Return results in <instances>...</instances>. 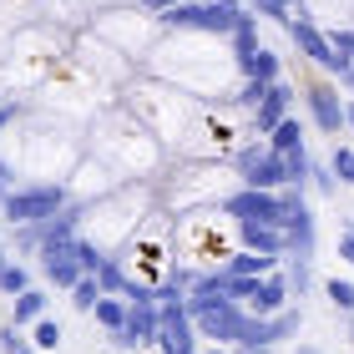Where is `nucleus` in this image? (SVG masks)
Listing matches in <instances>:
<instances>
[{"label": "nucleus", "mask_w": 354, "mask_h": 354, "mask_svg": "<svg viewBox=\"0 0 354 354\" xmlns=\"http://www.w3.org/2000/svg\"><path fill=\"white\" fill-rule=\"evenodd\" d=\"M299 354H319V349H314V344H304V349H299Z\"/></svg>", "instance_id": "f704fd0d"}, {"label": "nucleus", "mask_w": 354, "mask_h": 354, "mask_svg": "<svg viewBox=\"0 0 354 354\" xmlns=\"http://www.w3.org/2000/svg\"><path fill=\"white\" fill-rule=\"evenodd\" d=\"M263 91H268V82H248L243 91H238V102H243V106H259V102H263Z\"/></svg>", "instance_id": "a878e982"}, {"label": "nucleus", "mask_w": 354, "mask_h": 354, "mask_svg": "<svg viewBox=\"0 0 354 354\" xmlns=\"http://www.w3.org/2000/svg\"><path fill=\"white\" fill-rule=\"evenodd\" d=\"M238 21H243L238 0H177L172 10H162V26H172V30H213V36H228Z\"/></svg>", "instance_id": "f257e3e1"}, {"label": "nucleus", "mask_w": 354, "mask_h": 354, "mask_svg": "<svg viewBox=\"0 0 354 354\" xmlns=\"http://www.w3.org/2000/svg\"><path fill=\"white\" fill-rule=\"evenodd\" d=\"M288 6H294V0H288Z\"/></svg>", "instance_id": "e433bc0d"}, {"label": "nucleus", "mask_w": 354, "mask_h": 354, "mask_svg": "<svg viewBox=\"0 0 354 354\" xmlns=\"http://www.w3.org/2000/svg\"><path fill=\"white\" fill-rule=\"evenodd\" d=\"M283 279H288V294H309V259H288V273H283Z\"/></svg>", "instance_id": "aec40b11"}, {"label": "nucleus", "mask_w": 354, "mask_h": 354, "mask_svg": "<svg viewBox=\"0 0 354 354\" xmlns=\"http://www.w3.org/2000/svg\"><path fill=\"white\" fill-rule=\"evenodd\" d=\"M10 117H15V106H10V102H0V127H6Z\"/></svg>", "instance_id": "473e14b6"}, {"label": "nucleus", "mask_w": 354, "mask_h": 354, "mask_svg": "<svg viewBox=\"0 0 354 354\" xmlns=\"http://www.w3.org/2000/svg\"><path fill=\"white\" fill-rule=\"evenodd\" d=\"M96 283H102V294H127V288H132V279L122 273L117 259H102V268H96Z\"/></svg>", "instance_id": "f3484780"}, {"label": "nucleus", "mask_w": 354, "mask_h": 354, "mask_svg": "<svg viewBox=\"0 0 354 354\" xmlns=\"http://www.w3.org/2000/svg\"><path fill=\"white\" fill-rule=\"evenodd\" d=\"M6 192H10V172H6V162H0V203H6Z\"/></svg>", "instance_id": "7c9ffc66"}, {"label": "nucleus", "mask_w": 354, "mask_h": 354, "mask_svg": "<svg viewBox=\"0 0 354 354\" xmlns=\"http://www.w3.org/2000/svg\"><path fill=\"white\" fill-rule=\"evenodd\" d=\"M91 309H96V319H102V324H106L111 334H117V329L127 324V299H117V294H96Z\"/></svg>", "instance_id": "4468645a"}, {"label": "nucleus", "mask_w": 354, "mask_h": 354, "mask_svg": "<svg viewBox=\"0 0 354 354\" xmlns=\"http://www.w3.org/2000/svg\"><path fill=\"white\" fill-rule=\"evenodd\" d=\"M329 172L339 177V183H354V147H334V157H329Z\"/></svg>", "instance_id": "412c9836"}, {"label": "nucleus", "mask_w": 354, "mask_h": 354, "mask_svg": "<svg viewBox=\"0 0 354 354\" xmlns=\"http://www.w3.org/2000/svg\"><path fill=\"white\" fill-rule=\"evenodd\" d=\"M61 207H66V187H56V183H36V187H15V192H6L0 213H6V223L15 228V223H41V218H56Z\"/></svg>", "instance_id": "f03ea898"}, {"label": "nucleus", "mask_w": 354, "mask_h": 354, "mask_svg": "<svg viewBox=\"0 0 354 354\" xmlns=\"http://www.w3.org/2000/svg\"><path fill=\"white\" fill-rule=\"evenodd\" d=\"M243 172H248V187H288V162H283V152L253 157Z\"/></svg>", "instance_id": "9d476101"}, {"label": "nucleus", "mask_w": 354, "mask_h": 354, "mask_svg": "<svg viewBox=\"0 0 354 354\" xmlns=\"http://www.w3.org/2000/svg\"><path fill=\"white\" fill-rule=\"evenodd\" d=\"M213 354H223V349H213Z\"/></svg>", "instance_id": "c9c22d12"}, {"label": "nucleus", "mask_w": 354, "mask_h": 354, "mask_svg": "<svg viewBox=\"0 0 354 354\" xmlns=\"http://www.w3.org/2000/svg\"><path fill=\"white\" fill-rule=\"evenodd\" d=\"M157 329H162V319H157V299H132V304H127V324L111 334V344H117V349L157 344Z\"/></svg>", "instance_id": "423d86ee"}, {"label": "nucleus", "mask_w": 354, "mask_h": 354, "mask_svg": "<svg viewBox=\"0 0 354 354\" xmlns=\"http://www.w3.org/2000/svg\"><path fill=\"white\" fill-rule=\"evenodd\" d=\"M21 288H30V268L26 263H10L6 253H0V294H21Z\"/></svg>", "instance_id": "dca6fc26"}, {"label": "nucleus", "mask_w": 354, "mask_h": 354, "mask_svg": "<svg viewBox=\"0 0 354 354\" xmlns=\"http://www.w3.org/2000/svg\"><path fill=\"white\" fill-rule=\"evenodd\" d=\"M309 111H314L319 132H339V127H344V102H339V91H334L329 82H314L309 86Z\"/></svg>", "instance_id": "0eeeda50"}, {"label": "nucleus", "mask_w": 354, "mask_h": 354, "mask_svg": "<svg viewBox=\"0 0 354 354\" xmlns=\"http://www.w3.org/2000/svg\"><path fill=\"white\" fill-rule=\"evenodd\" d=\"M233 218H253V223H273V228H283V207H288V198L279 187H243V192H233L228 203Z\"/></svg>", "instance_id": "39448f33"}, {"label": "nucleus", "mask_w": 354, "mask_h": 354, "mask_svg": "<svg viewBox=\"0 0 354 354\" xmlns=\"http://www.w3.org/2000/svg\"><path fill=\"white\" fill-rule=\"evenodd\" d=\"M288 36L299 41V51L309 56V61H314L319 71L339 76V82L349 76V56H344V51H334V46H329V36H324V30H319V26H309V21H288Z\"/></svg>", "instance_id": "20e7f679"}, {"label": "nucleus", "mask_w": 354, "mask_h": 354, "mask_svg": "<svg viewBox=\"0 0 354 354\" xmlns=\"http://www.w3.org/2000/svg\"><path fill=\"white\" fill-rule=\"evenodd\" d=\"M238 354H273L268 344H238Z\"/></svg>", "instance_id": "2f4dec72"}, {"label": "nucleus", "mask_w": 354, "mask_h": 354, "mask_svg": "<svg viewBox=\"0 0 354 354\" xmlns=\"http://www.w3.org/2000/svg\"><path fill=\"white\" fill-rule=\"evenodd\" d=\"M259 6H263V10L273 15V21H283V26L294 21V15H288V0H259Z\"/></svg>", "instance_id": "bb28decb"}, {"label": "nucleus", "mask_w": 354, "mask_h": 354, "mask_svg": "<svg viewBox=\"0 0 354 354\" xmlns=\"http://www.w3.org/2000/svg\"><path fill=\"white\" fill-rule=\"evenodd\" d=\"M238 66H243L248 82H279V56L263 51V46H253V51L238 56Z\"/></svg>", "instance_id": "f8f14e48"}, {"label": "nucleus", "mask_w": 354, "mask_h": 354, "mask_svg": "<svg viewBox=\"0 0 354 354\" xmlns=\"http://www.w3.org/2000/svg\"><path fill=\"white\" fill-rule=\"evenodd\" d=\"M324 294L334 299V309H354V283H349V279H329Z\"/></svg>", "instance_id": "4be33fe9"}, {"label": "nucleus", "mask_w": 354, "mask_h": 354, "mask_svg": "<svg viewBox=\"0 0 354 354\" xmlns=\"http://www.w3.org/2000/svg\"><path fill=\"white\" fill-rule=\"evenodd\" d=\"M41 273H46V279H51L56 288H71L76 279H82V263H76L71 243H51V248H41Z\"/></svg>", "instance_id": "6e6552de"}, {"label": "nucleus", "mask_w": 354, "mask_h": 354, "mask_svg": "<svg viewBox=\"0 0 354 354\" xmlns=\"http://www.w3.org/2000/svg\"><path fill=\"white\" fill-rule=\"evenodd\" d=\"M157 319H162V329H157V349L162 354H198V329H192L183 299H162Z\"/></svg>", "instance_id": "7ed1b4c3"}, {"label": "nucleus", "mask_w": 354, "mask_h": 354, "mask_svg": "<svg viewBox=\"0 0 354 354\" xmlns=\"http://www.w3.org/2000/svg\"><path fill=\"white\" fill-rule=\"evenodd\" d=\"M41 314H46V294L41 288H21L15 294V324H36Z\"/></svg>", "instance_id": "2eb2a0df"}, {"label": "nucleus", "mask_w": 354, "mask_h": 354, "mask_svg": "<svg viewBox=\"0 0 354 354\" xmlns=\"http://www.w3.org/2000/svg\"><path fill=\"white\" fill-rule=\"evenodd\" d=\"M288 96H294V91H288L283 82H268L263 102L253 106V111H259V132H273V127H279V122L288 117Z\"/></svg>", "instance_id": "9b49d317"}, {"label": "nucleus", "mask_w": 354, "mask_h": 354, "mask_svg": "<svg viewBox=\"0 0 354 354\" xmlns=\"http://www.w3.org/2000/svg\"><path fill=\"white\" fill-rule=\"evenodd\" d=\"M0 339H6V354H30V344L21 339V334H15V329H6V334H0Z\"/></svg>", "instance_id": "cd10ccee"}, {"label": "nucleus", "mask_w": 354, "mask_h": 354, "mask_svg": "<svg viewBox=\"0 0 354 354\" xmlns=\"http://www.w3.org/2000/svg\"><path fill=\"white\" fill-rule=\"evenodd\" d=\"M339 259H344V263H354V228L339 238Z\"/></svg>", "instance_id": "c85d7f7f"}, {"label": "nucleus", "mask_w": 354, "mask_h": 354, "mask_svg": "<svg viewBox=\"0 0 354 354\" xmlns=\"http://www.w3.org/2000/svg\"><path fill=\"white\" fill-rule=\"evenodd\" d=\"M344 127H354V102H349V106H344Z\"/></svg>", "instance_id": "72a5a7b5"}, {"label": "nucleus", "mask_w": 354, "mask_h": 354, "mask_svg": "<svg viewBox=\"0 0 354 354\" xmlns=\"http://www.w3.org/2000/svg\"><path fill=\"white\" fill-rule=\"evenodd\" d=\"M71 253H76V263H82V273H96V268H102V253H96L91 243H82V238H71Z\"/></svg>", "instance_id": "5701e85b"}, {"label": "nucleus", "mask_w": 354, "mask_h": 354, "mask_svg": "<svg viewBox=\"0 0 354 354\" xmlns=\"http://www.w3.org/2000/svg\"><path fill=\"white\" fill-rule=\"evenodd\" d=\"M309 183H314L319 192H334V187H339V177L329 172V162H314V157H309Z\"/></svg>", "instance_id": "b1692460"}, {"label": "nucleus", "mask_w": 354, "mask_h": 354, "mask_svg": "<svg viewBox=\"0 0 354 354\" xmlns=\"http://www.w3.org/2000/svg\"><path fill=\"white\" fill-rule=\"evenodd\" d=\"M61 344V324L56 319H36V349H56Z\"/></svg>", "instance_id": "393cba45"}, {"label": "nucleus", "mask_w": 354, "mask_h": 354, "mask_svg": "<svg viewBox=\"0 0 354 354\" xmlns=\"http://www.w3.org/2000/svg\"><path fill=\"white\" fill-rule=\"evenodd\" d=\"M142 6H147V10H157V15H162V10H172V6H177V0H142Z\"/></svg>", "instance_id": "c756f323"}, {"label": "nucleus", "mask_w": 354, "mask_h": 354, "mask_svg": "<svg viewBox=\"0 0 354 354\" xmlns=\"http://www.w3.org/2000/svg\"><path fill=\"white\" fill-rule=\"evenodd\" d=\"M273 268H279V253H253V248H243V253H233V259H228L223 273H259V279H263V273H273Z\"/></svg>", "instance_id": "ddd939ff"}, {"label": "nucleus", "mask_w": 354, "mask_h": 354, "mask_svg": "<svg viewBox=\"0 0 354 354\" xmlns=\"http://www.w3.org/2000/svg\"><path fill=\"white\" fill-rule=\"evenodd\" d=\"M96 294H102V283H96V273H82V279L71 283V304H76V309H82V314H91Z\"/></svg>", "instance_id": "6ab92c4d"}, {"label": "nucleus", "mask_w": 354, "mask_h": 354, "mask_svg": "<svg viewBox=\"0 0 354 354\" xmlns=\"http://www.w3.org/2000/svg\"><path fill=\"white\" fill-rule=\"evenodd\" d=\"M294 147H304V127L294 117H283L279 127H273V152H294Z\"/></svg>", "instance_id": "a211bd4d"}, {"label": "nucleus", "mask_w": 354, "mask_h": 354, "mask_svg": "<svg viewBox=\"0 0 354 354\" xmlns=\"http://www.w3.org/2000/svg\"><path fill=\"white\" fill-rule=\"evenodd\" d=\"M238 233H243V248H253V253H288V238H283V228H273V223L238 218Z\"/></svg>", "instance_id": "1a4fd4ad"}]
</instances>
